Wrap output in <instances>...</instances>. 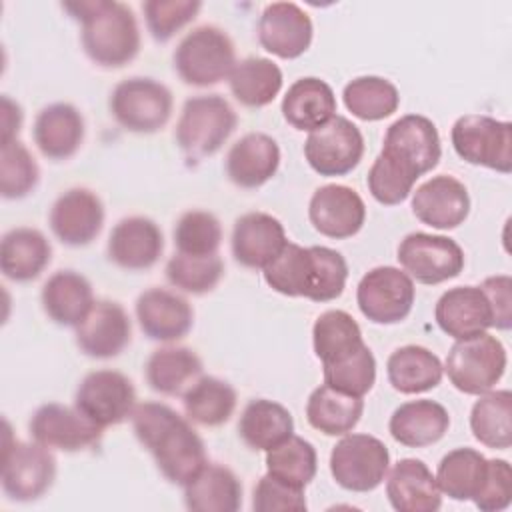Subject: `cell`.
<instances>
[{
	"mask_svg": "<svg viewBox=\"0 0 512 512\" xmlns=\"http://www.w3.org/2000/svg\"><path fill=\"white\" fill-rule=\"evenodd\" d=\"M442 156L436 124L422 114H406L392 122L384 144L368 170V190L384 206L404 202L414 182L438 166Z\"/></svg>",
	"mask_w": 512,
	"mask_h": 512,
	"instance_id": "1",
	"label": "cell"
},
{
	"mask_svg": "<svg viewBox=\"0 0 512 512\" xmlns=\"http://www.w3.org/2000/svg\"><path fill=\"white\" fill-rule=\"evenodd\" d=\"M138 442L152 454L162 476L186 486L206 464V448L192 424L162 402L138 404L132 412Z\"/></svg>",
	"mask_w": 512,
	"mask_h": 512,
	"instance_id": "2",
	"label": "cell"
},
{
	"mask_svg": "<svg viewBox=\"0 0 512 512\" xmlns=\"http://www.w3.org/2000/svg\"><path fill=\"white\" fill-rule=\"evenodd\" d=\"M348 264L328 246H300L288 242L264 268V282L278 294L312 302L336 300L346 286Z\"/></svg>",
	"mask_w": 512,
	"mask_h": 512,
	"instance_id": "3",
	"label": "cell"
},
{
	"mask_svg": "<svg viewBox=\"0 0 512 512\" xmlns=\"http://www.w3.org/2000/svg\"><path fill=\"white\" fill-rule=\"evenodd\" d=\"M62 8L82 24L86 56L102 68H122L140 50V30L132 8L116 0L64 2Z\"/></svg>",
	"mask_w": 512,
	"mask_h": 512,
	"instance_id": "4",
	"label": "cell"
},
{
	"mask_svg": "<svg viewBox=\"0 0 512 512\" xmlns=\"http://www.w3.org/2000/svg\"><path fill=\"white\" fill-rule=\"evenodd\" d=\"M238 116L220 94H200L184 102L178 124L176 144L190 162H200L216 154L236 130Z\"/></svg>",
	"mask_w": 512,
	"mask_h": 512,
	"instance_id": "5",
	"label": "cell"
},
{
	"mask_svg": "<svg viewBox=\"0 0 512 512\" xmlns=\"http://www.w3.org/2000/svg\"><path fill=\"white\" fill-rule=\"evenodd\" d=\"M172 60L184 84L204 88L230 76L236 64V50L222 28L204 24L180 40Z\"/></svg>",
	"mask_w": 512,
	"mask_h": 512,
	"instance_id": "6",
	"label": "cell"
},
{
	"mask_svg": "<svg viewBox=\"0 0 512 512\" xmlns=\"http://www.w3.org/2000/svg\"><path fill=\"white\" fill-rule=\"evenodd\" d=\"M508 364L504 344L482 332L472 338L456 340L446 356V374L452 386L464 394L480 396L496 386Z\"/></svg>",
	"mask_w": 512,
	"mask_h": 512,
	"instance_id": "7",
	"label": "cell"
},
{
	"mask_svg": "<svg viewBox=\"0 0 512 512\" xmlns=\"http://www.w3.org/2000/svg\"><path fill=\"white\" fill-rule=\"evenodd\" d=\"M2 450V490L10 500L32 502L44 496L56 478V458L50 448L34 442L12 440L10 426L4 422Z\"/></svg>",
	"mask_w": 512,
	"mask_h": 512,
	"instance_id": "8",
	"label": "cell"
},
{
	"mask_svg": "<svg viewBox=\"0 0 512 512\" xmlns=\"http://www.w3.org/2000/svg\"><path fill=\"white\" fill-rule=\"evenodd\" d=\"M112 118L128 132L152 134L172 116V92L154 78L134 76L118 82L108 100Z\"/></svg>",
	"mask_w": 512,
	"mask_h": 512,
	"instance_id": "9",
	"label": "cell"
},
{
	"mask_svg": "<svg viewBox=\"0 0 512 512\" xmlns=\"http://www.w3.org/2000/svg\"><path fill=\"white\" fill-rule=\"evenodd\" d=\"M452 148L468 164L502 174L512 170V124L486 114L460 116L450 130Z\"/></svg>",
	"mask_w": 512,
	"mask_h": 512,
	"instance_id": "10",
	"label": "cell"
},
{
	"mask_svg": "<svg viewBox=\"0 0 512 512\" xmlns=\"http://www.w3.org/2000/svg\"><path fill=\"white\" fill-rule=\"evenodd\" d=\"M390 468V452L370 434H344L330 452V474L348 492H372Z\"/></svg>",
	"mask_w": 512,
	"mask_h": 512,
	"instance_id": "11",
	"label": "cell"
},
{
	"mask_svg": "<svg viewBox=\"0 0 512 512\" xmlns=\"http://www.w3.org/2000/svg\"><path fill=\"white\" fill-rule=\"evenodd\" d=\"M362 156L364 138L360 128L338 114L324 126L312 130L304 142V158L308 166L326 178L352 172Z\"/></svg>",
	"mask_w": 512,
	"mask_h": 512,
	"instance_id": "12",
	"label": "cell"
},
{
	"mask_svg": "<svg viewBox=\"0 0 512 512\" xmlns=\"http://www.w3.org/2000/svg\"><path fill=\"white\" fill-rule=\"evenodd\" d=\"M414 296V280L394 266L368 270L356 288L358 308L374 324L402 322L412 312Z\"/></svg>",
	"mask_w": 512,
	"mask_h": 512,
	"instance_id": "13",
	"label": "cell"
},
{
	"mask_svg": "<svg viewBox=\"0 0 512 512\" xmlns=\"http://www.w3.org/2000/svg\"><path fill=\"white\" fill-rule=\"evenodd\" d=\"M396 258L404 272L420 284H442L464 270V252L448 236L412 232L398 244Z\"/></svg>",
	"mask_w": 512,
	"mask_h": 512,
	"instance_id": "14",
	"label": "cell"
},
{
	"mask_svg": "<svg viewBox=\"0 0 512 512\" xmlns=\"http://www.w3.org/2000/svg\"><path fill=\"white\" fill-rule=\"evenodd\" d=\"M74 406L100 428L116 426L132 416L136 390L128 376L116 370H94L82 378Z\"/></svg>",
	"mask_w": 512,
	"mask_h": 512,
	"instance_id": "15",
	"label": "cell"
},
{
	"mask_svg": "<svg viewBox=\"0 0 512 512\" xmlns=\"http://www.w3.org/2000/svg\"><path fill=\"white\" fill-rule=\"evenodd\" d=\"M30 436L34 442L62 450L78 452L90 446H96L102 438V430L90 418H86L76 406H64L58 402L42 404L28 422Z\"/></svg>",
	"mask_w": 512,
	"mask_h": 512,
	"instance_id": "16",
	"label": "cell"
},
{
	"mask_svg": "<svg viewBox=\"0 0 512 512\" xmlns=\"http://www.w3.org/2000/svg\"><path fill=\"white\" fill-rule=\"evenodd\" d=\"M308 218L316 232L326 238L344 240L358 234L366 220V204L360 194L344 184H324L314 190Z\"/></svg>",
	"mask_w": 512,
	"mask_h": 512,
	"instance_id": "17",
	"label": "cell"
},
{
	"mask_svg": "<svg viewBox=\"0 0 512 512\" xmlns=\"http://www.w3.org/2000/svg\"><path fill=\"white\" fill-rule=\"evenodd\" d=\"M48 224L62 244L72 248L86 246L104 226V204L88 188H70L52 204Z\"/></svg>",
	"mask_w": 512,
	"mask_h": 512,
	"instance_id": "18",
	"label": "cell"
},
{
	"mask_svg": "<svg viewBox=\"0 0 512 512\" xmlns=\"http://www.w3.org/2000/svg\"><path fill=\"white\" fill-rule=\"evenodd\" d=\"M312 34L310 16L294 2H272L258 20L260 46L284 60L302 56L312 44Z\"/></svg>",
	"mask_w": 512,
	"mask_h": 512,
	"instance_id": "19",
	"label": "cell"
},
{
	"mask_svg": "<svg viewBox=\"0 0 512 512\" xmlns=\"http://www.w3.org/2000/svg\"><path fill=\"white\" fill-rule=\"evenodd\" d=\"M414 216L436 230H454L470 214L466 186L448 174H438L420 184L412 196Z\"/></svg>",
	"mask_w": 512,
	"mask_h": 512,
	"instance_id": "20",
	"label": "cell"
},
{
	"mask_svg": "<svg viewBox=\"0 0 512 512\" xmlns=\"http://www.w3.org/2000/svg\"><path fill=\"white\" fill-rule=\"evenodd\" d=\"M288 244L282 222L266 212H246L232 228V256L238 264L264 270Z\"/></svg>",
	"mask_w": 512,
	"mask_h": 512,
	"instance_id": "21",
	"label": "cell"
},
{
	"mask_svg": "<svg viewBox=\"0 0 512 512\" xmlns=\"http://www.w3.org/2000/svg\"><path fill=\"white\" fill-rule=\"evenodd\" d=\"M132 336L126 310L112 300L94 302L88 316L76 326V344L82 354L98 360L118 356Z\"/></svg>",
	"mask_w": 512,
	"mask_h": 512,
	"instance_id": "22",
	"label": "cell"
},
{
	"mask_svg": "<svg viewBox=\"0 0 512 512\" xmlns=\"http://www.w3.org/2000/svg\"><path fill=\"white\" fill-rule=\"evenodd\" d=\"M108 258L124 270L152 268L164 250L160 226L146 216L122 218L108 236Z\"/></svg>",
	"mask_w": 512,
	"mask_h": 512,
	"instance_id": "23",
	"label": "cell"
},
{
	"mask_svg": "<svg viewBox=\"0 0 512 512\" xmlns=\"http://www.w3.org/2000/svg\"><path fill=\"white\" fill-rule=\"evenodd\" d=\"M136 318L140 330L158 342L184 338L194 324L190 302L166 288H148L136 300Z\"/></svg>",
	"mask_w": 512,
	"mask_h": 512,
	"instance_id": "24",
	"label": "cell"
},
{
	"mask_svg": "<svg viewBox=\"0 0 512 512\" xmlns=\"http://www.w3.org/2000/svg\"><path fill=\"white\" fill-rule=\"evenodd\" d=\"M438 328L456 338H472L492 328V308L480 286H456L446 290L434 308Z\"/></svg>",
	"mask_w": 512,
	"mask_h": 512,
	"instance_id": "25",
	"label": "cell"
},
{
	"mask_svg": "<svg viewBox=\"0 0 512 512\" xmlns=\"http://www.w3.org/2000/svg\"><path fill=\"white\" fill-rule=\"evenodd\" d=\"M280 166V148L264 132H250L236 140L226 154V176L238 188L254 190L266 184Z\"/></svg>",
	"mask_w": 512,
	"mask_h": 512,
	"instance_id": "26",
	"label": "cell"
},
{
	"mask_svg": "<svg viewBox=\"0 0 512 512\" xmlns=\"http://www.w3.org/2000/svg\"><path fill=\"white\" fill-rule=\"evenodd\" d=\"M386 496L398 512H436L442 492L430 468L418 458L398 460L386 478Z\"/></svg>",
	"mask_w": 512,
	"mask_h": 512,
	"instance_id": "27",
	"label": "cell"
},
{
	"mask_svg": "<svg viewBox=\"0 0 512 512\" xmlns=\"http://www.w3.org/2000/svg\"><path fill=\"white\" fill-rule=\"evenodd\" d=\"M84 118L80 110L68 102H54L42 108L34 120V144L48 160L72 158L84 140Z\"/></svg>",
	"mask_w": 512,
	"mask_h": 512,
	"instance_id": "28",
	"label": "cell"
},
{
	"mask_svg": "<svg viewBox=\"0 0 512 512\" xmlns=\"http://www.w3.org/2000/svg\"><path fill=\"white\" fill-rule=\"evenodd\" d=\"M450 428L448 410L434 400H410L400 404L388 422V430L396 442L408 448H424L444 438Z\"/></svg>",
	"mask_w": 512,
	"mask_h": 512,
	"instance_id": "29",
	"label": "cell"
},
{
	"mask_svg": "<svg viewBox=\"0 0 512 512\" xmlns=\"http://www.w3.org/2000/svg\"><path fill=\"white\" fill-rule=\"evenodd\" d=\"M280 110L292 128L312 132L336 116V96L324 80L304 76L286 90Z\"/></svg>",
	"mask_w": 512,
	"mask_h": 512,
	"instance_id": "30",
	"label": "cell"
},
{
	"mask_svg": "<svg viewBox=\"0 0 512 512\" xmlns=\"http://www.w3.org/2000/svg\"><path fill=\"white\" fill-rule=\"evenodd\" d=\"M52 260L48 238L28 226L12 228L0 242V270L12 282L36 280Z\"/></svg>",
	"mask_w": 512,
	"mask_h": 512,
	"instance_id": "31",
	"label": "cell"
},
{
	"mask_svg": "<svg viewBox=\"0 0 512 512\" xmlns=\"http://www.w3.org/2000/svg\"><path fill=\"white\" fill-rule=\"evenodd\" d=\"M42 308L58 326H78L94 306L90 282L74 270L54 272L42 286Z\"/></svg>",
	"mask_w": 512,
	"mask_h": 512,
	"instance_id": "32",
	"label": "cell"
},
{
	"mask_svg": "<svg viewBox=\"0 0 512 512\" xmlns=\"http://www.w3.org/2000/svg\"><path fill=\"white\" fill-rule=\"evenodd\" d=\"M184 504L192 512H236L242 506V484L222 464H206L186 486Z\"/></svg>",
	"mask_w": 512,
	"mask_h": 512,
	"instance_id": "33",
	"label": "cell"
},
{
	"mask_svg": "<svg viewBox=\"0 0 512 512\" xmlns=\"http://www.w3.org/2000/svg\"><path fill=\"white\" fill-rule=\"evenodd\" d=\"M388 382L396 392L420 394L436 388L442 380L444 366L440 358L424 346L406 344L396 348L386 362Z\"/></svg>",
	"mask_w": 512,
	"mask_h": 512,
	"instance_id": "34",
	"label": "cell"
},
{
	"mask_svg": "<svg viewBox=\"0 0 512 512\" xmlns=\"http://www.w3.org/2000/svg\"><path fill=\"white\" fill-rule=\"evenodd\" d=\"M238 434L248 448L266 452L294 434V420L282 404L268 398H256L242 410Z\"/></svg>",
	"mask_w": 512,
	"mask_h": 512,
	"instance_id": "35",
	"label": "cell"
},
{
	"mask_svg": "<svg viewBox=\"0 0 512 512\" xmlns=\"http://www.w3.org/2000/svg\"><path fill=\"white\" fill-rule=\"evenodd\" d=\"M364 400L328 384L312 390L306 402L308 424L326 436L348 434L362 418Z\"/></svg>",
	"mask_w": 512,
	"mask_h": 512,
	"instance_id": "36",
	"label": "cell"
},
{
	"mask_svg": "<svg viewBox=\"0 0 512 512\" xmlns=\"http://www.w3.org/2000/svg\"><path fill=\"white\" fill-rule=\"evenodd\" d=\"M146 382L154 392L164 396H176L200 378L202 360L192 348L186 346H162L146 360Z\"/></svg>",
	"mask_w": 512,
	"mask_h": 512,
	"instance_id": "37",
	"label": "cell"
},
{
	"mask_svg": "<svg viewBox=\"0 0 512 512\" xmlns=\"http://www.w3.org/2000/svg\"><path fill=\"white\" fill-rule=\"evenodd\" d=\"M312 346L322 366L340 364L364 346L362 330L348 312L326 310L312 326Z\"/></svg>",
	"mask_w": 512,
	"mask_h": 512,
	"instance_id": "38",
	"label": "cell"
},
{
	"mask_svg": "<svg viewBox=\"0 0 512 512\" xmlns=\"http://www.w3.org/2000/svg\"><path fill=\"white\" fill-rule=\"evenodd\" d=\"M236 402V390L216 376L196 378L182 394L186 418L208 428L226 424L236 410Z\"/></svg>",
	"mask_w": 512,
	"mask_h": 512,
	"instance_id": "39",
	"label": "cell"
},
{
	"mask_svg": "<svg viewBox=\"0 0 512 512\" xmlns=\"http://www.w3.org/2000/svg\"><path fill=\"white\" fill-rule=\"evenodd\" d=\"M282 70L276 62L250 56L234 64L228 84L234 98L248 108L268 106L282 90Z\"/></svg>",
	"mask_w": 512,
	"mask_h": 512,
	"instance_id": "40",
	"label": "cell"
},
{
	"mask_svg": "<svg viewBox=\"0 0 512 512\" xmlns=\"http://www.w3.org/2000/svg\"><path fill=\"white\" fill-rule=\"evenodd\" d=\"M512 394L510 390L484 392L470 410V430L474 438L496 450L512 444Z\"/></svg>",
	"mask_w": 512,
	"mask_h": 512,
	"instance_id": "41",
	"label": "cell"
},
{
	"mask_svg": "<svg viewBox=\"0 0 512 512\" xmlns=\"http://www.w3.org/2000/svg\"><path fill=\"white\" fill-rule=\"evenodd\" d=\"M488 458L474 448H456L448 452L436 470V484L452 500H472L486 476Z\"/></svg>",
	"mask_w": 512,
	"mask_h": 512,
	"instance_id": "42",
	"label": "cell"
},
{
	"mask_svg": "<svg viewBox=\"0 0 512 512\" xmlns=\"http://www.w3.org/2000/svg\"><path fill=\"white\" fill-rule=\"evenodd\" d=\"M344 106L356 118L376 122L392 116L400 106L398 88L382 76H358L344 86Z\"/></svg>",
	"mask_w": 512,
	"mask_h": 512,
	"instance_id": "43",
	"label": "cell"
},
{
	"mask_svg": "<svg viewBox=\"0 0 512 512\" xmlns=\"http://www.w3.org/2000/svg\"><path fill=\"white\" fill-rule=\"evenodd\" d=\"M266 470L270 476L296 488L308 486L318 470L316 448L302 436H288L278 446L266 450Z\"/></svg>",
	"mask_w": 512,
	"mask_h": 512,
	"instance_id": "44",
	"label": "cell"
},
{
	"mask_svg": "<svg viewBox=\"0 0 512 512\" xmlns=\"http://www.w3.org/2000/svg\"><path fill=\"white\" fill-rule=\"evenodd\" d=\"M224 276V262L218 254L188 256L176 252L166 264L168 282L188 294L212 292Z\"/></svg>",
	"mask_w": 512,
	"mask_h": 512,
	"instance_id": "45",
	"label": "cell"
},
{
	"mask_svg": "<svg viewBox=\"0 0 512 512\" xmlns=\"http://www.w3.org/2000/svg\"><path fill=\"white\" fill-rule=\"evenodd\" d=\"M222 244V224L206 210L184 212L174 226V246L180 254L212 256Z\"/></svg>",
	"mask_w": 512,
	"mask_h": 512,
	"instance_id": "46",
	"label": "cell"
},
{
	"mask_svg": "<svg viewBox=\"0 0 512 512\" xmlns=\"http://www.w3.org/2000/svg\"><path fill=\"white\" fill-rule=\"evenodd\" d=\"M40 180V168L30 150L18 142H2L0 150V194L6 200L28 196Z\"/></svg>",
	"mask_w": 512,
	"mask_h": 512,
	"instance_id": "47",
	"label": "cell"
},
{
	"mask_svg": "<svg viewBox=\"0 0 512 512\" xmlns=\"http://www.w3.org/2000/svg\"><path fill=\"white\" fill-rule=\"evenodd\" d=\"M322 374L324 384L362 398L376 382V360L372 350L364 344L352 358L340 364L322 366Z\"/></svg>",
	"mask_w": 512,
	"mask_h": 512,
	"instance_id": "48",
	"label": "cell"
},
{
	"mask_svg": "<svg viewBox=\"0 0 512 512\" xmlns=\"http://www.w3.org/2000/svg\"><path fill=\"white\" fill-rule=\"evenodd\" d=\"M200 8L202 2L198 0H146L142 4L148 32L156 42H168L196 18Z\"/></svg>",
	"mask_w": 512,
	"mask_h": 512,
	"instance_id": "49",
	"label": "cell"
},
{
	"mask_svg": "<svg viewBox=\"0 0 512 512\" xmlns=\"http://www.w3.org/2000/svg\"><path fill=\"white\" fill-rule=\"evenodd\" d=\"M252 508L256 512H302L308 508V504L304 498V488H296L266 474L254 486Z\"/></svg>",
	"mask_w": 512,
	"mask_h": 512,
	"instance_id": "50",
	"label": "cell"
},
{
	"mask_svg": "<svg viewBox=\"0 0 512 512\" xmlns=\"http://www.w3.org/2000/svg\"><path fill=\"white\" fill-rule=\"evenodd\" d=\"M476 508L482 512H498L512 502V468L502 458L488 460L484 482L478 494L472 498Z\"/></svg>",
	"mask_w": 512,
	"mask_h": 512,
	"instance_id": "51",
	"label": "cell"
},
{
	"mask_svg": "<svg viewBox=\"0 0 512 512\" xmlns=\"http://www.w3.org/2000/svg\"><path fill=\"white\" fill-rule=\"evenodd\" d=\"M480 288L492 308V328L508 330L512 326V278L508 274L488 276Z\"/></svg>",
	"mask_w": 512,
	"mask_h": 512,
	"instance_id": "52",
	"label": "cell"
},
{
	"mask_svg": "<svg viewBox=\"0 0 512 512\" xmlns=\"http://www.w3.org/2000/svg\"><path fill=\"white\" fill-rule=\"evenodd\" d=\"M22 118V108L8 96H2V142L16 140L22 126Z\"/></svg>",
	"mask_w": 512,
	"mask_h": 512,
	"instance_id": "53",
	"label": "cell"
}]
</instances>
